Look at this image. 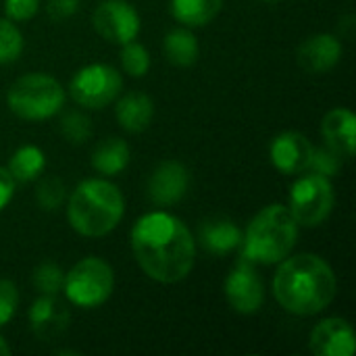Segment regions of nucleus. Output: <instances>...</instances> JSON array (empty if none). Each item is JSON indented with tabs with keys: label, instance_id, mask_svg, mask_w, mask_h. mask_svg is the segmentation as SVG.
I'll return each instance as SVG.
<instances>
[{
	"label": "nucleus",
	"instance_id": "16",
	"mask_svg": "<svg viewBox=\"0 0 356 356\" xmlns=\"http://www.w3.org/2000/svg\"><path fill=\"white\" fill-rule=\"evenodd\" d=\"M244 232L227 217L204 219L198 227V244L215 257L229 254L242 246Z\"/></svg>",
	"mask_w": 356,
	"mask_h": 356
},
{
	"label": "nucleus",
	"instance_id": "23",
	"mask_svg": "<svg viewBox=\"0 0 356 356\" xmlns=\"http://www.w3.org/2000/svg\"><path fill=\"white\" fill-rule=\"evenodd\" d=\"M31 284L40 294L58 296L65 286V271L54 263H42L31 273Z\"/></svg>",
	"mask_w": 356,
	"mask_h": 356
},
{
	"label": "nucleus",
	"instance_id": "24",
	"mask_svg": "<svg viewBox=\"0 0 356 356\" xmlns=\"http://www.w3.org/2000/svg\"><path fill=\"white\" fill-rule=\"evenodd\" d=\"M119 58H121L123 71L127 75H131V77H144L148 73V69H150V54H148V50L142 44L134 42V40L121 46Z\"/></svg>",
	"mask_w": 356,
	"mask_h": 356
},
{
	"label": "nucleus",
	"instance_id": "10",
	"mask_svg": "<svg viewBox=\"0 0 356 356\" xmlns=\"http://www.w3.org/2000/svg\"><path fill=\"white\" fill-rule=\"evenodd\" d=\"M223 292H225L229 307L240 315H252L265 302L263 280L257 273L254 265L244 259H240L238 265L229 271Z\"/></svg>",
	"mask_w": 356,
	"mask_h": 356
},
{
	"label": "nucleus",
	"instance_id": "4",
	"mask_svg": "<svg viewBox=\"0 0 356 356\" xmlns=\"http://www.w3.org/2000/svg\"><path fill=\"white\" fill-rule=\"evenodd\" d=\"M298 223L284 204H269L259 211L242 236V257L252 265H275L290 257L298 240Z\"/></svg>",
	"mask_w": 356,
	"mask_h": 356
},
{
	"label": "nucleus",
	"instance_id": "27",
	"mask_svg": "<svg viewBox=\"0 0 356 356\" xmlns=\"http://www.w3.org/2000/svg\"><path fill=\"white\" fill-rule=\"evenodd\" d=\"M60 134L71 144H83L92 136V121L77 111L67 113L60 119Z\"/></svg>",
	"mask_w": 356,
	"mask_h": 356
},
{
	"label": "nucleus",
	"instance_id": "22",
	"mask_svg": "<svg viewBox=\"0 0 356 356\" xmlns=\"http://www.w3.org/2000/svg\"><path fill=\"white\" fill-rule=\"evenodd\" d=\"M44 167H46V156H44L42 148H38L33 144H25V146L17 148L8 161V173L19 184L38 179L40 173L44 171Z\"/></svg>",
	"mask_w": 356,
	"mask_h": 356
},
{
	"label": "nucleus",
	"instance_id": "6",
	"mask_svg": "<svg viewBox=\"0 0 356 356\" xmlns=\"http://www.w3.org/2000/svg\"><path fill=\"white\" fill-rule=\"evenodd\" d=\"M113 290H115L113 267L98 257H86L65 273L63 292L67 300L79 309L102 307L111 298Z\"/></svg>",
	"mask_w": 356,
	"mask_h": 356
},
{
	"label": "nucleus",
	"instance_id": "21",
	"mask_svg": "<svg viewBox=\"0 0 356 356\" xmlns=\"http://www.w3.org/2000/svg\"><path fill=\"white\" fill-rule=\"evenodd\" d=\"M223 6V0H171V15L186 27L211 23Z\"/></svg>",
	"mask_w": 356,
	"mask_h": 356
},
{
	"label": "nucleus",
	"instance_id": "2",
	"mask_svg": "<svg viewBox=\"0 0 356 356\" xmlns=\"http://www.w3.org/2000/svg\"><path fill=\"white\" fill-rule=\"evenodd\" d=\"M338 292V280L327 261L313 252L286 257L273 277V294L280 307L298 317L325 311Z\"/></svg>",
	"mask_w": 356,
	"mask_h": 356
},
{
	"label": "nucleus",
	"instance_id": "30",
	"mask_svg": "<svg viewBox=\"0 0 356 356\" xmlns=\"http://www.w3.org/2000/svg\"><path fill=\"white\" fill-rule=\"evenodd\" d=\"M40 8V0H6L4 13L10 21H29Z\"/></svg>",
	"mask_w": 356,
	"mask_h": 356
},
{
	"label": "nucleus",
	"instance_id": "11",
	"mask_svg": "<svg viewBox=\"0 0 356 356\" xmlns=\"http://www.w3.org/2000/svg\"><path fill=\"white\" fill-rule=\"evenodd\" d=\"M315 146L298 131H284L273 138L269 156L273 167L284 175H300L309 169Z\"/></svg>",
	"mask_w": 356,
	"mask_h": 356
},
{
	"label": "nucleus",
	"instance_id": "31",
	"mask_svg": "<svg viewBox=\"0 0 356 356\" xmlns=\"http://www.w3.org/2000/svg\"><path fill=\"white\" fill-rule=\"evenodd\" d=\"M46 10L52 21H67L79 10V0H48Z\"/></svg>",
	"mask_w": 356,
	"mask_h": 356
},
{
	"label": "nucleus",
	"instance_id": "32",
	"mask_svg": "<svg viewBox=\"0 0 356 356\" xmlns=\"http://www.w3.org/2000/svg\"><path fill=\"white\" fill-rule=\"evenodd\" d=\"M15 179L10 177L8 169L0 167V211L6 209V204L10 202L13 194H15Z\"/></svg>",
	"mask_w": 356,
	"mask_h": 356
},
{
	"label": "nucleus",
	"instance_id": "33",
	"mask_svg": "<svg viewBox=\"0 0 356 356\" xmlns=\"http://www.w3.org/2000/svg\"><path fill=\"white\" fill-rule=\"evenodd\" d=\"M8 355H10V348H8L6 340L0 336V356H8Z\"/></svg>",
	"mask_w": 356,
	"mask_h": 356
},
{
	"label": "nucleus",
	"instance_id": "3",
	"mask_svg": "<svg viewBox=\"0 0 356 356\" xmlns=\"http://www.w3.org/2000/svg\"><path fill=\"white\" fill-rule=\"evenodd\" d=\"M125 200L121 190L106 179L81 181L67 200L69 225L86 238L111 234L123 219Z\"/></svg>",
	"mask_w": 356,
	"mask_h": 356
},
{
	"label": "nucleus",
	"instance_id": "25",
	"mask_svg": "<svg viewBox=\"0 0 356 356\" xmlns=\"http://www.w3.org/2000/svg\"><path fill=\"white\" fill-rule=\"evenodd\" d=\"M67 188L58 177H44L35 188V202L42 211H56L65 204Z\"/></svg>",
	"mask_w": 356,
	"mask_h": 356
},
{
	"label": "nucleus",
	"instance_id": "12",
	"mask_svg": "<svg viewBox=\"0 0 356 356\" xmlns=\"http://www.w3.org/2000/svg\"><path fill=\"white\" fill-rule=\"evenodd\" d=\"M188 186H190L188 169L179 161H165L152 171L146 192L152 204L171 207L177 204L188 194Z\"/></svg>",
	"mask_w": 356,
	"mask_h": 356
},
{
	"label": "nucleus",
	"instance_id": "29",
	"mask_svg": "<svg viewBox=\"0 0 356 356\" xmlns=\"http://www.w3.org/2000/svg\"><path fill=\"white\" fill-rule=\"evenodd\" d=\"M17 305H19L17 286L8 280H0V327L15 317Z\"/></svg>",
	"mask_w": 356,
	"mask_h": 356
},
{
	"label": "nucleus",
	"instance_id": "19",
	"mask_svg": "<svg viewBox=\"0 0 356 356\" xmlns=\"http://www.w3.org/2000/svg\"><path fill=\"white\" fill-rule=\"evenodd\" d=\"M129 163V146L121 138L102 140L92 152V167L106 177L119 175Z\"/></svg>",
	"mask_w": 356,
	"mask_h": 356
},
{
	"label": "nucleus",
	"instance_id": "8",
	"mask_svg": "<svg viewBox=\"0 0 356 356\" xmlns=\"http://www.w3.org/2000/svg\"><path fill=\"white\" fill-rule=\"evenodd\" d=\"M121 88V73L104 63H92L81 67L69 81V94L73 102L90 111H100L113 100H117Z\"/></svg>",
	"mask_w": 356,
	"mask_h": 356
},
{
	"label": "nucleus",
	"instance_id": "14",
	"mask_svg": "<svg viewBox=\"0 0 356 356\" xmlns=\"http://www.w3.org/2000/svg\"><path fill=\"white\" fill-rule=\"evenodd\" d=\"M355 346V330L340 317L323 319L311 334V350L317 356H353Z\"/></svg>",
	"mask_w": 356,
	"mask_h": 356
},
{
	"label": "nucleus",
	"instance_id": "18",
	"mask_svg": "<svg viewBox=\"0 0 356 356\" xmlns=\"http://www.w3.org/2000/svg\"><path fill=\"white\" fill-rule=\"evenodd\" d=\"M115 117L119 125L129 134H140L148 129L154 117V102L144 92H127L117 100Z\"/></svg>",
	"mask_w": 356,
	"mask_h": 356
},
{
	"label": "nucleus",
	"instance_id": "28",
	"mask_svg": "<svg viewBox=\"0 0 356 356\" xmlns=\"http://www.w3.org/2000/svg\"><path fill=\"white\" fill-rule=\"evenodd\" d=\"M344 156L338 154L336 150H332L330 146H321V148H315L313 150V159H311V165L309 169L313 173H319V175H325V177H334L342 171V165H344Z\"/></svg>",
	"mask_w": 356,
	"mask_h": 356
},
{
	"label": "nucleus",
	"instance_id": "5",
	"mask_svg": "<svg viewBox=\"0 0 356 356\" xmlns=\"http://www.w3.org/2000/svg\"><path fill=\"white\" fill-rule=\"evenodd\" d=\"M6 104L23 121H44L63 108L65 90L52 75L27 73L13 81L6 92Z\"/></svg>",
	"mask_w": 356,
	"mask_h": 356
},
{
	"label": "nucleus",
	"instance_id": "9",
	"mask_svg": "<svg viewBox=\"0 0 356 356\" xmlns=\"http://www.w3.org/2000/svg\"><path fill=\"white\" fill-rule=\"evenodd\" d=\"M140 15L127 0H102L94 10L96 31L111 44H127L140 33Z\"/></svg>",
	"mask_w": 356,
	"mask_h": 356
},
{
	"label": "nucleus",
	"instance_id": "26",
	"mask_svg": "<svg viewBox=\"0 0 356 356\" xmlns=\"http://www.w3.org/2000/svg\"><path fill=\"white\" fill-rule=\"evenodd\" d=\"M23 52V33L6 19H0V65L15 63Z\"/></svg>",
	"mask_w": 356,
	"mask_h": 356
},
{
	"label": "nucleus",
	"instance_id": "13",
	"mask_svg": "<svg viewBox=\"0 0 356 356\" xmlns=\"http://www.w3.org/2000/svg\"><path fill=\"white\" fill-rule=\"evenodd\" d=\"M71 321L69 307L58 296H46L42 294L38 300H33L29 309V327L33 336L42 342H50L60 338Z\"/></svg>",
	"mask_w": 356,
	"mask_h": 356
},
{
	"label": "nucleus",
	"instance_id": "17",
	"mask_svg": "<svg viewBox=\"0 0 356 356\" xmlns=\"http://www.w3.org/2000/svg\"><path fill=\"white\" fill-rule=\"evenodd\" d=\"M323 144L342 154L346 161L356 148V117L348 108H334L321 121Z\"/></svg>",
	"mask_w": 356,
	"mask_h": 356
},
{
	"label": "nucleus",
	"instance_id": "34",
	"mask_svg": "<svg viewBox=\"0 0 356 356\" xmlns=\"http://www.w3.org/2000/svg\"><path fill=\"white\" fill-rule=\"evenodd\" d=\"M261 2H277V0H261Z\"/></svg>",
	"mask_w": 356,
	"mask_h": 356
},
{
	"label": "nucleus",
	"instance_id": "15",
	"mask_svg": "<svg viewBox=\"0 0 356 356\" xmlns=\"http://www.w3.org/2000/svg\"><path fill=\"white\" fill-rule=\"evenodd\" d=\"M296 58L307 73H327L342 58V42L334 33H315L298 46Z\"/></svg>",
	"mask_w": 356,
	"mask_h": 356
},
{
	"label": "nucleus",
	"instance_id": "20",
	"mask_svg": "<svg viewBox=\"0 0 356 356\" xmlns=\"http://www.w3.org/2000/svg\"><path fill=\"white\" fill-rule=\"evenodd\" d=\"M163 48H165L167 60L175 67H192L198 60V52H200L196 35L184 27L171 29L165 35Z\"/></svg>",
	"mask_w": 356,
	"mask_h": 356
},
{
	"label": "nucleus",
	"instance_id": "7",
	"mask_svg": "<svg viewBox=\"0 0 356 356\" xmlns=\"http://www.w3.org/2000/svg\"><path fill=\"white\" fill-rule=\"evenodd\" d=\"M334 202V186L330 177L319 173H309L296 179L288 196V209L296 223L302 227L321 225L332 215Z\"/></svg>",
	"mask_w": 356,
	"mask_h": 356
},
{
	"label": "nucleus",
	"instance_id": "1",
	"mask_svg": "<svg viewBox=\"0 0 356 356\" xmlns=\"http://www.w3.org/2000/svg\"><path fill=\"white\" fill-rule=\"evenodd\" d=\"M131 250L140 269L161 284L186 280L196 261L194 236L179 217L167 211H152L136 221Z\"/></svg>",
	"mask_w": 356,
	"mask_h": 356
}]
</instances>
